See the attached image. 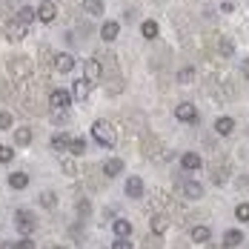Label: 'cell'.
Wrapping results in <instances>:
<instances>
[{
  "instance_id": "obj_1",
  "label": "cell",
  "mask_w": 249,
  "mask_h": 249,
  "mask_svg": "<svg viewBox=\"0 0 249 249\" xmlns=\"http://www.w3.org/2000/svg\"><path fill=\"white\" fill-rule=\"evenodd\" d=\"M92 138L98 141L103 149H115V129H112V124H106V121H98V124H92Z\"/></svg>"
},
{
  "instance_id": "obj_2",
  "label": "cell",
  "mask_w": 249,
  "mask_h": 249,
  "mask_svg": "<svg viewBox=\"0 0 249 249\" xmlns=\"http://www.w3.org/2000/svg\"><path fill=\"white\" fill-rule=\"evenodd\" d=\"M15 226H18V232L29 238V235H35V229H37V221H35V215L29 212V209H20L18 215H15Z\"/></svg>"
},
{
  "instance_id": "obj_3",
  "label": "cell",
  "mask_w": 249,
  "mask_h": 249,
  "mask_svg": "<svg viewBox=\"0 0 249 249\" xmlns=\"http://www.w3.org/2000/svg\"><path fill=\"white\" fill-rule=\"evenodd\" d=\"M175 118H178V121H183V124H195V121H198V109H195L192 103H178Z\"/></svg>"
},
{
  "instance_id": "obj_4",
  "label": "cell",
  "mask_w": 249,
  "mask_h": 249,
  "mask_svg": "<svg viewBox=\"0 0 249 249\" xmlns=\"http://www.w3.org/2000/svg\"><path fill=\"white\" fill-rule=\"evenodd\" d=\"M200 166H203L200 155H195V152H183V155H180V169H186V172H198Z\"/></svg>"
},
{
  "instance_id": "obj_5",
  "label": "cell",
  "mask_w": 249,
  "mask_h": 249,
  "mask_svg": "<svg viewBox=\"0 0 249 249\" xmlns=\"http://www.w3.org/2000/svg\"><path fill=\"white\" fill-rule=\"evenodd\" d=\"M9 72H12V77H29L32 63L23 60V57H15V60H9Z\"/></svg>"
},
{
  "instance_id": "obj_6",
  "label": "cell",
  "mask_w": 249,
  "mask_h": 249,
  "mask_svg": "<svg viewBox=\"0 0 249 249\" xmlns=\"http://www.w3.org/2000/svg\"><path fill=\"white\" fill-rule=\"evenodd\" d=\"M83 72H86V80H89V83H98L100 77H103V69H100V60H95V57H89V60L83 63Z\"/></svg>"
},
{
  "instance_id": "obj_7",
  "label": "cell",
  "mask_w": 249,
  "mask_h": 249,
  "mask_svg": "<svg viewBox=\"0 0 249 249\" xmlns=\"http://www.w3.org/2000/svg\"><path fill=\"white\" fill-rule=\"evenodd\" d=\"M89 95H92V83H89L86 77H83V80L77 77L75 86H72V98L75 100H89Z\"/></svg>"
},
{
  "instance_id": "obj_8",
  "label": "cell",
  "mask_w": 249,
  "mask_h": 249,
  "mask_svg": "<svg viewBox=\"0 0 249 249\" xmlns=\"http://www.w3.org/2000/svg\"><path fill=\"white\" fill-rule=\"evenodd\" d=\"M143 192H146V189H143V180H141V178H138V175H132V178H126V195H129V198H141V195H143Z\"/></svg>"
},
{
  "instance_id": "obj_9",
  "label": "cell",
  "mask_w": 249,
  "mask_h": 249,
  "mask_svg": "<svg viewBox=\"0 0 249 249\" xmlns=\"http://www.w3.org/2000/svg\"><path fill=\"white\" fill-rule=\"evenodd\" d=\"M49 100H52V109H66V106L72 103V95H69L66 89H54L49 95Z\"/></svg>"
},
{
  "instance_id": "obj_10",
  "label": "cell",
  "mask_w": 249,
  "mask_h": 249,
  "mask_svg": "<svg viewBox=\"0 0 249 249\" xmlns=\"http://www.w3.org/2000/svg\"><path fill=\"white\" fill-rule=\"evenodd\" d=\"M180 192L186 195V198H195L198 200L203 195V186H200L198 180H180Z\"/></svg>"
},
{
  "instance_id": "obj_11",
  "label": "cell",
  "mask_w": 249,
  "mask_h": 249,
  "mask_svg": "<svg viewBox=\"0 0 249 249\" xmlns=\"http://www.w3.org/2000/svg\"><path fill=\"white\" fill-rule=\"evenodd\" d=\"M54 69L63 72V75L72 72V69H75V57H72V54H57V57H54Z\"/></svg>"
},
{
  "instance_id": "obj_12",
  "label": "cell",
  "mask_w": 249,
  "mask_h": 249,
  "mask_svg": "<svg viewBox=\"0 0 249 249\" xmlns=\"http://www.w3.org/2000/svg\"><path fill=\"white\" fill-rule=\"evenodd\" d=\"M57 18V6H52V3H43L40 9H37V20H43V23H52Z\"/></svg>"
},
{
  "instance_id": "obj_13",
  "label": "cell",
  "mask_w": 249,
  "mask_h": 249,
  "mask_svg": "<svg viewBox=\"0 0 249 249\" xmlns=\"http://www.w3.org/2000/svg\"><path fill=\"white\" fill-rule=\"evenodd\" d=\"M35 9H29V6H23V9H18V15H15V23H20V26H29V23H35Z\"/></svg>"
},
{
  "instance_id": "obj_14",
  "label": "cell",
  "mask_w": 249,
  "mask_h": 249,
  "mask_svg": "<svg viewBox=\"0 0 249 249\" xmlns=\"http://www.w3.org/2000/svg\"><path fill=\"white\" fill-rule=\"evenodd\" d=\"M118 35H121V26L115 23V20H106L103 29H100V37H103V40H115Z\"/></svg>"
},
{
  "instance_id": "obj_15",
  "label": "cell",
  "mask_w": 249,
  "mask_h": 249,
  "mask_svg": "<svg viewBox=\"0 0 249 249\" xmlns=\"http://www.w3.org/2000/svg\"><path fill=\"white\" fill-rule=\"evenodd\" d=\"M69 135H63V132H57V135H52V149L54 152H66L69 149Z\"/></svg>"
},
{
  "instance_id": "obj_16",
  "label": "cell",
  "mask_w": 249,
  "mask_h": 249,
  "mask_svg": "<svg viewBox=\"0 0 249 249\" xmlns=\"http://www.w3.org/2000/svg\"><path fill=\"white\" fill-rule=\"evenodd\" d=\"M9 186H12V189H26V186H29V175L26 172H12L9 175Z\"/></svg>"
},
{
  "instance_id": "obj_17",
  "label": "cell",
  "mask_w": 249,
  "mask_h": 249,
  "mask_svg": "<svg viewBox=\"0 0 249 249\" xmlns=\"http://www.w3.org/2000/svg\"><path fill=\"white\" fill-rule=\"evenodd\" d=\"M121 169H124V160H118V158H112V160H106V163H103V172H106V178H118V175H121Z\"/></svg>"
},
{
  "instance_id": "obj_18",
  "label": "cell",
  "mask_w": 249,
  "mask_h": 249,
  "mask_svg": "<svg viewBox=\"0 0 249 249\" xmlns=\"http://www.w3.org/2000/svg\"><path fill=\"white\" fill-rule=\"evenodd\" d=\"M241 241H244V232H241V229H229V232L224 235V247H226V249L238 247Z\"/></svg>"
},
{
  "instance_id": "obj_19",
  "label": "cell",
  "mask_w": 249,
  "mask_h": 249,
  "mask_svg": "<svg viewBox=\"0 0 249 249\" xmlns=\"http://www.w3.org/2000/svg\"><path fill=\"white\" fill-rule=\"evenodd\" d=\"M232 129H235V121H232V118H218V121H215V132H218V135H232Z\"/></svg>"
},
{
  "instance_id": "obj_20",
  "label": "cell",
  "mask_w": 249,
  "mask_h": 249,
  "mask_svg": "<svg viewBox=\"0 0 249 249\" xmlns=\"http://www.w3.org/2000/svg\"><path fill=\"white\" fill-rule=\"evenodd\" d=\"M112 229H115L118 238H129V235H132V224H129L126 218H118V221L112 224Z\"/></svg>"
},
{
  "instance_id": "obj_21",
  "label": "cell",
  "mask_w": 249,
  "mask_h": 249,
  "mask_svg": "<svg viewBox=\"0 0 249 249\" xmlns=\"http://www.w3.org/2000/svg\"><path fill=\"white\" fill-rule=\"evenodd\" d=\"M166 229H169V218H166V215H155V218H152V232H155V235H163Z\"/></svg>"
},
{
  "instance_id": "obj_22",
  "label": "cell",
  "mask_w": 249,
  "mask_h": 249,
  "mask_svg": "<svg viewBox=\"0 0 249 249\" xmlns=\"http://www.w3.org/2000/svg\"><path fill=\"white\" fill-rule=\"evenodd\" d=\"M15 143H18V146H29V143H32V129H29V126H20V129L15 132Z\"/></svg>"
},
{
  "instance_id": "obj_23",
  "label": "cell",
  "mask_w": 249,
  "mask_h": 249,
  "mask_svg": "<svg viewBox=\"0 0 249 249\" xmlns=\"http://www.w3.org/2000/svg\"><path fill=\"white\" fill-rule=\"evenodd\" d=\"M6 37H9V40H23L26 37V26H20V23L12 20V23H9V32H6Z\"/></svg>"
},
{
  "instance_id": "obj_24",
  "label": "cell",
  "mask_w": 249,
  "mask_h": 249,
  "mask_svg": "<svg viewBox=\"0 0 249 249\" xmlns=\"http://www.w3.org/2000/svg\"><path fill=\"white\" fill-rule=\"evenodd\" d=\"M209 238H212L209 226H195V229H192V241H195V244H206Z\"/></svg>"
},
{
  "instance_id": "obj_25",
  "label": "cell",
  "mask_w": 249,
  "mask_h": 249,
  "mask_svg": "<svg viewBox=\"0 0 249 249\" xmlns=\"http://www.w3.org/2000/svg\"><path fill=\"white\" fill-rule=\"evenodd\" d=\"M141 35H143L146 40L158 37V23H155V20H143V26H141Z\"/></svg>"
},
{
  "instance_id": "obj_26",
  "label": "cell",
  "mask_w": 249,
  "mask_h": 249,
  "mask_svg": "<svg viewBox=\"0 0 249 249\" xmlns=\"http://www.w3.org/2000/svg\"><path fill=\"white\" fill-rule=\"evenodd\" d=\"M83 9L89 15H103V0H83Z\"/></svg>"
},
{
  "instance_id": "obj_27",
  "label": "cell",
  "mask_w": 249,
  "mask_h": 249,
  "mask_svg": "<svg viewBox=\"0 0 249 249\" xmlns=\"http://www.w3.org/2000/svg\"><path fill=\"white\" fill-rule=\"evenodd\" d=\"M69 149H72V155H83V149H86V138L80 135V138H72L69 141Z\"/></svg>"
},
{
  "instance_id": "obj_28",
  "label": "cell",
  "mask_w": 249,
  "mask_h": 249,
  "mask_svg": "<svg viewBox=\"0 0 249 249\" xmlns=\"http://www.w3.org/2000/svg\"><path fill=\"white\" fill-rule=\"evenodd\" d=\"M218 49H221L224 57H229V54H235V43H232L229 37H221V40H218Z\"/></svg>"
},
{
  "instance_id": "obj_29",
  "label": "cell",
  "mask_w": 249,
  "mask_h": 249,
  "mask_svg": "<svg viewBox=\"0 0 249 249\" xmlns=\"http://www.w3.org/2000/svg\"><path fill=\"white\" fill-rule=\"evenodd\" d=\"M40 206H46V209L57 206V195L54 192H40Z\"/></svg>"
},
{
  "instance_id": "obj_30",
  "label": "cell",
  "mask_w": 249,
  "mask_h": 249,
  "mask_svg": "<svg viewBox=\"0 0 249 249\" xmlns=\"http://www.w3.org/2000/svg\"><path fill=\"white\" fill-rule=\"evenodd\" d=\"M178 80H180V83H192V80H195V69H192V66L180 69V72H178Z\"/></svg>"
},
{
  "instance_id": "obj_31",
  "label": "cell",
  "mask_w": 249,
  "mask_h": 249,
  "mask_svg": "<svg viewBox=\"0 0 249 249\" xmlns=\"http://www.w3.org/2000/svg\"><path fill=\"white\" fill-rule=\"evenodd\" d=\"M235 218L247 224L249 221V203H238V206H235Z\"/></svg>"
},
{
  "instance_id": "obj_32",
  "label": "cell",
  "mask_w": 249,
  "mask_h": 249,
  "mask_svg": "<svg viewBox=\"0 0 249 249\" xmlns=\"http://www.w3.org/2000/svg\"><path fill=\"white\" fill-rule=\"evenodd\" d=\"M89 212H92V203H89V198H80V200H77V215H80V218H86Z\"/></svg>"
},
{
  "instance_id": "obj_33",
  "label": "cell",
  "mask_w": 249,
  "mask_h": 249,
  "mask_svg": "<svg viewBox=\"0 0 249 249\" xmlns=\"http://www.w3.org/2000/svg\"><path fill=\"white\" fill-rule=\"evenodd\" d=\"M52 121H54V124H66V109H52Z\"/></svg>"
},
{
  "instance_id": "obj_34",
  "label": "cell",
  "mask_w": 249,
  "mask_h": 249,
  "mask_svg": "<svg viewBox=\"0 0 249 249\" xmlns=\"http://www.w3.org/2000/svg\"><path fill=\"white\" fill-rule=\"evenodd\" d=\"M12 124H15L12 121V112H0V129H9Z\"/></svg>"
},
{
  "instance_id": "obj_35",
  "label": "cell",
  "mask_w": 249,
  "mask_h": 249,
  "mask_svg": "<svg viewBox=\"0 0 249 249\" xmlns=\"http://www.w3.org/2000/svg\"><path fill=\"white\" fill-rule=\"evenodd\" d=\"M12 155H15L12 146H0V163H9V160H12Z\"/></svg>"
},
{
  "instance_id": "obj_36",
  "label": "cell",
  "mask_w": 249,
  "mask_h": 249,
  "mask_svg": "<svg viewBox=\"0 0 249 249\" xmlns=\"http://www.w3.org/2000/svg\"><path fill=\"white\" fill-rule=\"evenodd\" d=\"M63 172L66 175H75L77 169H75V160H72V158H63Z\"/></svg>"
},
{
  "instance_id": "obj_37",
  "label": "cell",
  "mask_w": 249,
  "mask_h": 249,
  "mask_svg": "<svg viewBox=\"0 0 249 249\" xmlns=\"http://www.w3.org/2000/svg\"><path fill=\"white\" fill-rule=\"evenodd\" d=\"M112 249H132V244H129V238H118V241L112 244Z\"/></svg>"
},
{
  "instance_id": "obj_38",
  "label": "cell",
  "mask_w": 249,
  "mask_h": 249,
  "mask_svg": "<svg viewBox=\"0 0 249 249\" xmlns=\"http://www.w3.org/2000/svg\"><path fill=\"white\" fill-rule=\"evenodd\" d=\"M15 249H35V241L32 238H23L20 244H15Z\"/></svg>"
},
{
  "instance_id": "obj_39",
  "label": "cell",
  "mask_w": 249,
  "mask_h": 249,
  "mask_svg": "<svg viewBox=\"0 0 249 249\" xmlns=\"http://www.w3.org/2000/svg\"><path fill=\"white\" fill-rule=\"evenodd\" d=\"M241 77H247V80H249V57L241 60Z\"/></svg>"
},
{
  "instance_id": "obj_40",
  "label": "cell",
  "mask_w": 249,
  "mask_h": 249,
  "mask_svg": "<svg viewBox=\"0 0 249 249\" xmlns=\"http://www.w3.org/2000/svg\"><path fill=\"white\" fill-rule=\"evenodd\" d=\"M221 12H224V15H232V12H235V6L226 0V3H221Z\"/></svg>"
},
{
  "instance_id": "obj_41",
  "label": "cell",
  "mask_w": 249,
  "mask_h": 249,
  "mask_svg": "<svg viewBox=\"0 0 249 249\" xmlns=\"http://www.w3.org/2000/svg\"><path fill=\"white\" fill-rule=\"evenodd\" d=\"M0 249H15V244H0Z\"/></svg>"
},
{
  "instance_id": "obj_42",
  "label": "cell",
  "mask_w": 249,
  "mask_h": 249,
  "mask_svg": "<svg viewBox=\"0 0 249 249\" xmlns=\"http://www.w3.org/2000/svg\"><path fill=\"white\" fill-rule=\"evenodd\" d=\"M52 249H63V247H52Z\"/></svg>"
},
{
  "instance_id": "obj_43",
  "label": "cell",
  "mask_w": 249,
  "mask_h": 249,
  "mask_svg": "<svg viewBox=\"0 0 249 249\" xmlns=\"http://www.w3.org/2000/svg\"><path fill=\"white\" fill-rule=\"evenodd\" d=\"M43 3H49V0H43Z\"/></svg>"
}]
</instances>
